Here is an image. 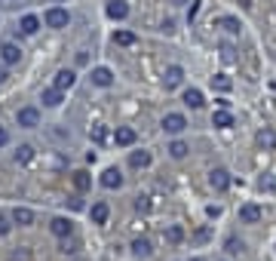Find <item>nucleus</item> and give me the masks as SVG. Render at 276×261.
<instances>
[{
  "mask_svg": "<svg viewBox=\"0 0 276 261\" xmlns=\"http://www.w3.org/2000/svg\"><path fill=\"white\" fill-rule=\"evenodd\" d=\"M221 58H224V62H233L237 55H233V49H230V46H221Z\"/></svg>",
  "mask_w": 276,
  "mask_h": 261,
  "instance_id": "f704fd0d",
  "label": "nucleus"
},
{
  "mask_svg": "<svg viewBox=\"0 0 276 261\" xmlns=\"http://www.w3.org/2000/svg\"><path fill=\"white\" fill-rule=\"evenodd\" d=\"M184 240V231L178 228V225H172V228H166V243H172V246H178Z\"/></svg>",
  "mask_w": 276,
  "mask_h": 261,
  "instance_id": "c756f323",
  "label": "nucleus"
},
{
  "mask_svg": "<svg viewBox=\"0 0 276 261\" xmlns=\"http://www.w3.org/2000/svg\"><path fill=\"white\" fill-rule=\"evenodd\" d=\"M187 151H190L187 142H172V145H169V157H175V160H184Z\"/></svg>",
  "mask_w": 276,
  "mask_h": 261,
  "instance_id": "cd10ccee",
  "label": "nucleus"
},
{
  "mask_svg": "<svg viewBox=\"0 0 276 261\" xmlns=\"http://www.w3.org/2000/svg\"><path fill=\"white\" fill-rule=\"evenodd\" d=\"M151 252H154V249H151V243H147L144 237H138V240H132V255H135V258H147Z\"/></svg>",
  "mask_w": 276,
  "mask_h": 261,
  "instance_id": "5701e85b",
  "label": "nucleus"
},
{
  "mask_svg": "<svg viewBox=\"0 0 276 261\" xmlns=\"http://www.w3.org/2000/svg\"><path fill=\"white\" fill-rule=\"evenodd\" d=\"M34 160V148L31 145H18V151H15V163H31Z\"/></svg>",
  "mask_w": 276,
  "mask_h": 261,
  "instance_id": "c85d7f7f",
  "label": "nucleus"
},
{
  "mask_svg": "<svg viewBox=\"0 0 276 261\" xmlns=\"http://www.w3.org/2000/svg\"><path fill=\"white\" fill-rule=\"evenodd\" d=\"M206 215H209V218H218V215H221V206H209Z\"/></svg>",
  "mask_w": 276,
  "mask_h": 261,
  "instance_id": "c9c22d12",
  "label": "nucleus"
},
{
  "mask_svg": "<svg viewBox=\"0 0 276 261\" xmlns=\"http://www.w3.org/2000/svg\"><path fill=\"white\" fill-rule=\"evenodd\" d=\"M184 129H187V117H184V114H166V117H163V132L181 135Z\"/></svg>",
  "mask_w": 276,
  "mask_h": 261,
  "instance_id": "f257e3e1",
  "label": "nucleus"
},
{
  "mask_svg": "<svg viewBox=\"0 0 276 261\" xmlns=\"http://www.w3.org/2000/svg\"><path fill=\"white\" fill-rule=\"evenodd\" d=\"M104 12H108V18H114V22H123V18L129 15V3H126V0H111V3L104 6Z\"/></svg>",
  "mask_w": 276,
  "mask_h": 261,
  "instance_id": "6e6552de",
  "label": "nucleus"
},
{
  "mask_svg": "<svg viewBox=\"0 0 276 261\" xmlns=\"http://www.w3.org/2000/svg\"><path fill=\"white\" fill-rule=\"evenodd\" d=\"M74 83H77V74H74L71 68H61V71L55 74V83H52V86H58V89H71Z\"/></svg>",
  "mask_w": 276,
  "mask_h": 261,
  "instance_id": "2eb2a0df",
  "label": "nucleus"
},
{
  "mask_svg": "<svg viewBox=\"0 0 276 261\" xmlns=\"http://www.w3.org/2000/svg\"><path fill=\"white\" fill-rule=\"evenodd\" d=\"M0 58H3V65H18L22 49H18L15 43H3V46H0Z\"/></svg>",
  "mask_w": 276,
  "mask_h": 261,
  "instance_id": "4468645a",
  "label": "nucleus"
},
{
  "mask_svg": "<svg viewBox=\"0 0 276 261\" xmlns=\"http://www.w3.org/2000/svg\"><path fill=\"white\" fill-rule=\"evenodd\" d=\"M240 222H243V225H258V222H261V206H255V203L240 206Z\"/></svg>",
  "mask_w": 276,
  "mask_h": 261,
  "instance_id": "f8f14e48",
  "label": "nucleus"
},
{
  "mask_svg": "<svg viewBox=\"0 0 276 261\" xmlns=\"http://www.w3.org/2000/svg\"><path fill=\"white\" fill-rule=\"evenodd\" d=\"M212 126H218V129H230V126H233V114H230L227 108H218V111L212 114Z\"/></svg>",
  "mask_w": 276,
  "mask_h": 261,
  "instance_id": "f3484780",
  "label": "nucleus"
},
{
  "mask_svg": "<svg viewBox=\"0 0 276 261\" xmlns=\"http://www.w3.org/2000/svg\"><path fill=\"white\" fill-rule=\"evenodd\" d=\"M258 188H261V191H273V188H276V178L270 175V172H267V175H261V182H258Z\"/></svg>",
  "mask_w": 276,
  "mask_h": 261,
  "instance_id": "7c9ffc66",
  "label": "nucleus"
},
{
  "mask_svg": "<svg viewBox=\"0 0 276 261\" xmlns=\"http://www.w3.org/2000/svg\"><path fill=\"white\" fill-rule=\"evenodd\" d=\"M218 25L230 34V37H240V31H243V25H240V18H233V15H221L218 18Z\"/></svg>",
  "mask_w": 276,
  "mask_h": 261,
  "instance_id": "412c9836",
  "label": "nucleus"
},
{
  "mask_svg": "<svg viewBox=\"0 0 276 261\" xmlns=\"http://www.w3.org/2000/svg\"><path fill=\"white\" fill-rule=\"evenodd\" d=\"M163 31H166V34H172V31H175V22H172V18H166V22H163Z\"/></svg>",
  "mask_w": 276,
  "mask_h": 261,
  "instance_id": "4c0bfd02",
  "label": "nucleus"
},
{
  "mask_svg": "<svg viewBox=\"0 0 276 261\" xmlns=\"http://www.w3.org/2000/svg\"><path fill=\"white\" fill-rule=\"evenodd\" d=\"M212 86H215L218 92H230V89H233V80H230L227 74H215V77H212Z\"/></svg>",
  "mask_w": 276,
  "mask_h": 261,
  "instance_id": "393cba45",
  "label": "nucleus"
},
{
  "mask_svg": "<svg viewBox=\"0 0 276 261\" xmlns=\"http://www.w3.org/2000/svg\"><path fill=\"white\" fill-rule=\"evenodd\" d=\"M49 231H52V237L65 240V237H71V234H74V222H71V218H65V215H55V218L49 222Z\"/></svg>",
  "mask_w": 276,
  "mask_h": 261,
  "instance_id": "7ed1b4c3",
  "label": "nucleus"
},
{
  "mask_svg": "<svg viewBox=\"0 0 276 261\" xmlns=\"http://www.w3.org/2000/svg\"><path fill=\"white\" fill-rule=\"evenodd\" d=\"M92 83H95V86H101V89H108V86L114 83V71H111V68H104V65L92 68Z\"/></svg>",
  "mask_w": 276,
  "mask_h": 261,
  "instance_id": "1a4fd4ad",
  "label": "nucleus"
},
{
  "mask_svg": "<svg viewBox=\"0 0 276 261\" xmlns=\"http://www.w3.org/2000/svg\"><path fill=\"white\" fill-rule=\"evenodd\" d=\"M108 135H111V132H108V126H104V123H95V126L89 129V138H92L95 145H104V142H108Z\"/></svg>",
  "mask_w": 276,
  "mask_h": 261,
  "instance_id": "b1692460",
  "label": "nucleus"
},
{
  "mask_svg": "<svg viewBox=\"0 0 276 261\" xmlns=\"http://www.w3.org/2000/svg\"><path fill=\"white\" fill-rule=\"evenodd\" d=\"M197 9H200V0H194V6H190V12H187V18H197Z\"/></svg>",
  "mask_w": 276,
  "mask_h": 261,
  "instance_id": "ea45409f",
  "label": "nucleus"
},
{
  "mask_svg": "<svg viewBox=\"0 0 276 261\" xmlns=\"http://www.w3.org/2000/svg\"><path fill=\"white\" fill-rule=\"evenodd\" d=\"M129 166L132 169H147L151 166V151H132L129 154Z\"/></svg>",
  "mask_w": 276,
  "mask_h": 261,
  "instance_id": "6ab92c4d",
  "label": "nucleus"
},
{
  "mask_svg": "<svg viewBox=\"0 0 276 261\" xmlns=\"http://www.w3.org/2000/svg\"><path fill=\"white\" fill-rule=\"evenodd\" d=\"M9 218H12V225H18V228H31V225H34V212H31L28 206H15Z\"/></svg>",
  "mask_w": 276,
  "mask_h": 261,
  "instance_id": "ddd939ff",
  "label": "nucleus"
},
{
  "mask_svg": "<svg viewBox=\"0 0 276 261\" xmlns=\"http://www.w3.org/2000/svg\"><path fill=\"white\" fill-rule=\"evenodd\" d=\"M3 80H6V71H0V83H3Z\"/></svg>",
  "mask_w": 276,
  "mask_h": 261,
  "instance_id": "79ce46f5",
  "label": "nucleus"
},
{
  "mask_svg": "<svg viewBox=\"0 0 276 261\" xmlns=\"http://www.w3.org/2000/svg\"><path fill=\"white\" fill-rule=\"evenodd\" d=\"M209 188L218 191V194H224V191L230 188V172H227V169H212V172H209Z\"/></svg>",
  "mask_w": 276,
  "mask_h": 261,
  "instance_id": "423d86ee",
  "label": "nucleus"
},
{
  "mask_svg": "<svg viewBox=\"0 0 276 261\" xmlns=\"http://www.w3.org/2000/svg\"><path fill=\"white\" fill-rule=\"evenodd\" d=\"M12 231V218H6V215H0V237H6Z\"/></svg>",
  "mask_w": 276,
  "mask_h": 261,
  "instance_id": "473e14b6",
  "label": "nucleus"
},
{
  "mask_svg": "<svg viewBox=\"0 0 276 261\" xmlns=\"http://www.w3.org/2000/svg\"><path fill=\"white\" fill-rule=\"evenodd\" d=\"M114 145H117V148H129V145H135V129H132V126H117V132H114Z\"/></svg>",
  "mask_w": 276,
  "mask_h": 261,
  "instance_id": "9b49d317",
  "label": "nucleus"
},
{
  "mask_svg": "<svg viewBox=\"0 0 276 261\" xmlns=\"http://www.w3.org/2000/svg\"><path fill=\"white\" fill-rule=\"evenodd\" d=\"M181 102H184L187 108H194V111H200V108L206 105L203 92H200V89H194V86H190V89H184V98H181Z\"/></svg>",
  "mask_w": 276,
  "mask_h": 261,
  "instance_id": "dca6fc26",
  "label": "nucleus"
},
{
  "mask_svg": "<svg viewBox=\"0 0 276 261\" xmlns=\"http://www.w3.org/2000/svg\"><path fill=\"white\" fill-rule=\"evenodd\" d=\"M101 188H108V191H117V188H123V172L117 169V166H108L104 172H101Z\"/></svg>",
  "mask_w": 276,
  "mask_h": 261,
  "instance_id": "39448f33",
  "label": "nucleus"
},
{
  "mask_svg": "<svg viewBox=\"0 0 276 261\" xmlns=\"http://www.w3.org/2000/svg\"><path fill=\"white\" fill-rule=\"evenodd\" d=\"M108 215H111V209H108V203H92V209H89V218H92V225H104L108 222Z\"/></svg>",
  "mask_w": 276,
  "mask_h": 261,
  "instance_id": "a211bd4d",
  "label": "nucleus"
},
{
  "mask_svg": "<svg viewBox=\"0 0 276 261\" xmlns=\"http://www.w3.org/2000/svg\"><path fill=\"white\" fill-rule=\"evenodd\" d=\"M15 123H18L22 129H34V126H40V111H37V108H22V111L15 114Z\"/></svg>",
  "mask_w": 276,
  "mask_h": 261,
  "instance_id": "20e7f679",
  "label": "nucleus"
},
{
  "mask_svg": "<svg viewBox=\"0 0 276 261\" xmlns=\"http://www.w3.org/2000/svg\"><path fill=\"white\" fill-rule=\"evenodd\" d=\"M224 246H227V252H230V255H240V252H243V243H240L237 237H230V240H227Z\"/></svg>",
  "mask_w": 276,
  "mask_h": 261,
  "instance_id": "2f4dec72",
  "label": "nucleus"
},
{
  "mask_svg": "<svg viewBox=\"0 0 276 261\" xmlns=\"http://www.w3.org/2000/svg\"><path fill=\"white\" fill-rule=\"evenodd\" d=\"M190 261H206V258H190Z\"/></svg>",
  "mask_w": 276,
  "mask_h": 261,
  "instance_id": "c03bdc74",
  "label": "nucleus"
},
{
  "mask_svg": "<svg viewBox=\"0 0 276 261\" xmlns=\"http://www.w3.org/2000/svg\"><path fill=\"white\" fill-rule=\"evenodd\" d=\"M74 188H77V191H89V188H92V175L83 172V169L74 172Z\"/></svg>",
  "mask_w": 276,
  "mask_h": 261,
  "instance_id": "a878e982",
  "label": "nucleus"
},
{
  "mask_svg": "<svg viewBox=\"0 0 276 261\" xmlns=\"http://www.w3.org/2000/svg\"><path fill=\"white\" fill-rule=\"evenodd\" d=\"M197 243H203V240H209V228H203V231H197V237H194Z\"/></svg>",
  "mask_w": 276,
  "mask_h": 261,
  "instance_id": "e433bc0d",
  "label": "nucleus"
},
{
  "mask_svg": "<svg viewBox=\"0 0 276 261\" xmlns=\"http://www.w3.org/2000/svg\"><path fill=\"white\" fill-rule=\"evenodd\" d=\"M61 98H65V89H58V86H49V89L40 92V102H43L46 108H58Z\"/></svg>",
  "mask_w": 276,
  "mask_h": 261,
  "instance_id": "9d476101",
  "label": "nucleus"
},
{
  "mask_svg": "<svg viewBox=\"0 0 276 261\" xmlns=\"http://www.w3.org/2000/svg\"><path fill=\"white\" fill-rule=\"evenodd\" d=\"M181 80H184V68H181V65H169V68L163 71V86H166V89H175Z\"/></svg>",
  "mask_w": 276,
  "mask_h": 261,
  "instance_id": "0eeeda50",
  "label": "nucleus"
},
{
  "mask_svg": "<svg viewBox=\"0 0 276 261\" xmlns=\"http://www.w3.org/2000/svg\"><path fill=\"white\" fill-rule=\"evenodd\" d=\"M172 3H187V0H172Z\"/></svg>",
  "mask_w": 276,
  "mask_h": 261,
  "instance_id": "37998d69",
  "label": "nucleus"
},
{
  "mask_svg": "<svg viewBox=\"0 0 276 261\" xmlns=\"http://www.w3.org/2000/svg\"><path fill=\"white\" fill-rule=\"evenodd\" d=\"M135 209H138V212H147V209H151L147 197H138V200H135Z\"/></svg>",
  "mask_w": 276,
  "mask_h": 261,
  "instance_id": "72a5a7b5",
  "label": "nucleus"
},
{
  "mask_svg": "<svg viewBox=\"0 0 276 261\" xmlns=\"http://www.w3.org/2000/svg\"><path fill=\"white\" fill-rule=\"evenodd\" d=\"M43 22H46L49 28H68V22H71V15H68V9H61V6H52V9H46V15H43Z\"/></svg>",
  "mask_w": 276,
  "mask_h": 261,
  "instance_id": "f03ea898",
  "label": "nucleus"
},
{
  "mask_svg": "<svg viewBox=\"0 0 276 261\" xmlns=\"http://www.w3.org/2000/svg\"><path fill=\"white\" fill-rule=\"evenodd\" d=\"M9 261H31V255H28V252H15Z\"/></svg>",
  "mask_w": 276,
  "mask_h": 261,
  "instance_id": "58836bf2",
  "label": "nucleus"
},
{
  "mask_svg": "<svg viewBox=\"0 0 276 261\" xmlns=\"http://www.w3.org/2000/svg\"><path fill=\"white\" fill-rule=\"evenodd\" d=\"M6 142H9V132H6V129H3V126H0V148H3V145H6Z\"/></svg>",
  "mask_w": 276,
  "mask_h": 261,
  "instance_id": "a19ab883",
  "label": "nucleus"
},
{
  "mask_svg": "<svg viewBox=\"0 0 276 261\" xmlns=\"http://www.w3.org/2000/svg\"><path fill=\"white\" fill-rule=\"evenodd\" d=\"M18 31H22V34H28V37H31V34H37V31H40V18H37V15H22Z\"/></svg>",
  "mask_w": 276,
  "mask_h": 261,
  "instance_id": "aec40b11",
  "label": "nucleus"
},
{
  "mask_svg": "<svg viewBox=\"0 0 276 261\" xmlns=\"http://www.w3.org/2000/svg\"><path fill=\"white\" fill-rule=\"evenodd\" d=\"M55 3H61V0H55Z\"/></svg>",
  "mask_w": 276,
  "mask_h": 261,
  "instance_id": "a18cd8bd",
  "label": "nucleus"
},
{
  "mask_svg": "<svg viewBox=\"0 0 276 261\" xmlns=\"http://www.w3.org/2000/svg\"><path fill=\"white\" fill-rule=\"evenodd\" d=\"M258 145H261L264 151H276V129H267V126H264V129L258 132Z\"/></svg>",
  "mask_w": 276,
  "mask_h": 261,
  "instance_id": "4be33fe9",
  "label": "nucleus"
},
{
  "mask_svg": "<svg viewBox=\"0 0 276 261\" xmlns=\"http://www.w3.org/2000/svg\"><path fill=\"white\" fill-rule=\"evenodd\" d=\"M135 40H138V37H135L132 31H117V34H114V43H117V46H135Z\"/></svg>",
  "mask_w": 276,
  "mask_h": 261,
  "instance_id": "bb28decb",
  "label": "nucleus"
}]
</instances>
